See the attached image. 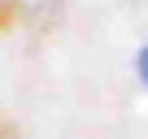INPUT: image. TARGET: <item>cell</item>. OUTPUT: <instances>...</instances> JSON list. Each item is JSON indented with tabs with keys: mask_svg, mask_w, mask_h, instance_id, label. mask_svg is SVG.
Wrapping results in <instances>:
<instances>
[{
	"mask_svg": "<svg viewBox=\"0 0 148 139\" xmlns=\"http://www.w3.org/2000/svg\"><path fill=\"white\" fill-rule=\"evenodd\" d=\"M13 22H18V5H13V0H0V35H5Z\"/></svg>",
	"mask_w": 148,
	"mask_h": 139,
	"instance_id": "cell-1",
	"label": "cell"
},
{
	"mask_svg": "<svg viewBox=\"0 0 148 139\" xmlns=\"http://www.w3.org/2000/svg\"><path fill=\"white\" fill-rule=\"evenodd\" d=\"M18 135H22V130H18V122L0 113V139H18Z\"/></svg>",
	"mask_w": 148,
	"mask_h": 139,
	"instance_id": "cell-2",
	"label": "cell"
},
{
	"mask_svg": "<svg viewBox=\"0 0 148 139\" xmlns=\"http://www.w3.org/2000/svg\"><path fill=\"white\" fill-rule=\"evenodd\" d=\"M139 83L148 87V48H139Z\"/></svg>",
	"mask_w": 148,
	"mask_h": 139,
	"instance_id": "cell-3",
	"label": "cell"
}]
</instances>
